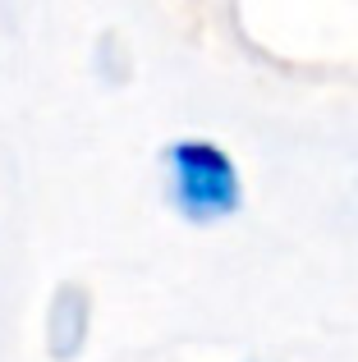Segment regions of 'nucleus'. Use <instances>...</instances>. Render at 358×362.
Returning a JSON list of instances; mask_svg holds the SVG:
<instances>
[{
    "label": "nucleus",
    "instance_id": "obj_2",
    "mask_svg": "<svg viewBox=\"0 0 358 362\" xmlns=\"http://www.w3.org/2000/svg\"><path fill=\"white\" fill-rule=\"evenodd\" d=\"M88 317H92V298L79 284H60V293L46 308V354L55 362H74L88 344Z\"/></svg>",
    "mask_w": 358,
    "mask_h": 362
},
{
    "label": "nucleus",
    "instance_id": "obj_1",
    "mask_svg": "<svg viewBox=\"0 0 358 362\" xmlns=\"http://www.w3.org/2000/svg\"><path fill=\"white\" fill-rule=\"evenodd\" d=\"M166 175H171V202L179 206L184 221H225L239 211L243 188L239 170L216 142L207 138H184L166 151Z\"/></svg>",
    "mask_w": 358,
    "mask_h": 362
}]
</instances>
